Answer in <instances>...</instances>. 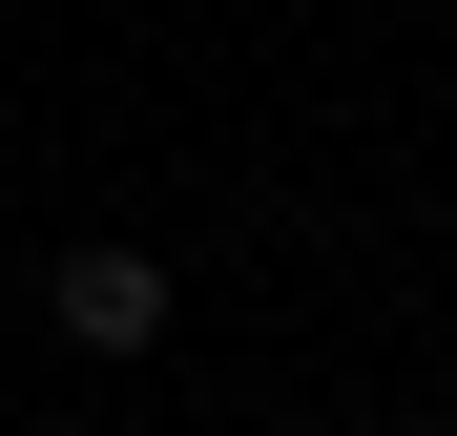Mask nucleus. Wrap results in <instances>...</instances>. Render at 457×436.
<instances>
[{"label": "nucleus", "instance_id": "1", "mask_svg": "<svg viewBox=\"0 0 457 436\" xmlns=\"http://www.w3.org/2000/svg\"><path fill=\"white\" fill-rule=\"evenodd\" d=\"M42 312L84 333V353H145V333H167V270H145V250H104V229H84V250L42 270Z\"/></svg>", "mask_w": 457, "mask_h": 436}]
</instances>
